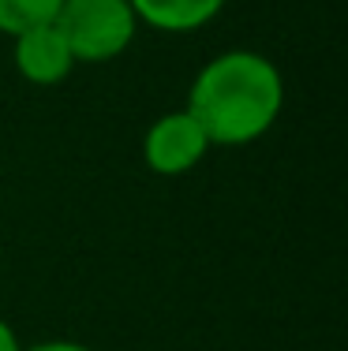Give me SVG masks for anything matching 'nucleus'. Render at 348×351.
<instances>
[{
    "label": "nucleus",
    "mask_w": 348,
    "mask_h": 351,
    "mask_svg": "<svg viewBox=\"0 0 348 351\" xmlns=\"http://www.w3.org/2000/svg\"><path fill=\"white\" fill-rule=\"evenodd\" d=\"M285 79L277 64L251 49L221 53L195 75L187 112L206 131L210 146H247L277 123Z\"/></svg>",
    "instance_id": "1"
},
{
    "label": "nucleus",
    "mask_w": 348,
    "mask_h": 351,
    "mask_svg": "<svg viewBox=\"0 0 348 351\" xmlns=\"http://www.w3.org/2000/svg\"><path fill=\"white\" fill-rule=\"evenodd\" d=\"M56 30L68 41L76 64H109L128 53L139 19L128 0H64Z\"/></svg>",
    "instance_id": "2"
},
{
    "label": "nucleus",
    "mask_w": 348,
    "mask_h": 351,
    "mask_svg": "<svg viewBox=\"0 0 348 351\" xmlns=\"http://www.w3.org/2000/svg\"><path fill=\"white\" fill-rule=\"evenodd\" d=\"M206 154H210V138L187 108L157 116L143 138V157L157 176H184Z\"/></svg>",
    "instance_id": "3"
},
{
    "label": "nucleus",
    "mask_w": 348,
    "mask_h": 351,
    "mask_svg": "<svg viewBox=\"0 0 348 351\" xmlns=\"http://www.w3.org/2000/svg\"><path fill=\"white\" fill-rule=\"evenodd\" d=\"M15 71L23 75L34 86H56L64 82L76 68V56H71L68 41L56 30V23H41V27H30L23 34H15Z\"/></svg>",
    "instance_id": "4"
},
{
    "label": "nucleus",
    "mask_w": 348,
    "mask_h": 351,
    "mask_svg": "<svg viewBox=\"0 0 348 351\" xmlns=\"http://www.w3.org/2000/svg\"><path fill=\"white\" fill-rule=\"evenodd\" d=\"M128 4L143 27L165 30V34H192L218 19L225 0H128Z\"/></svg>",
    "instance_id": "5"
},
{
    "label": "nucleus",
    "mask_w": 348,
    "mask_h": 351,
    "mask_svg": "<svg viewBox=\"0 0 348 351\" xmlns=\"http://www.w3.org/2000/svg\"><path fill=\"white\" fill-rule=\"evenodd\" d=\"M64 0H0V34L15 38L30 27L53 23Z\"/></svg>",
    "instance_id": "6"
},
{
    "label": "nucleus",
    "mask_w": 348,
    "mask_h": 351,
    "mask_svg": "<svg viewBox=\"0 0 348 351\" xmlns=\"http://www.w3.org/2000/svg\"><path fill=\"white\" fill-rule=\"evenodd\" d=\"M23 351H94V348H86V344H76V340H45V344L23 348Z\"/></svg>",
    "instance_id": "7"
},
{
    "label": "nucleus",
    "mask_w": 348,
    "mask_h": 351,
    "mask_svg": "<svg viewBox=\"0 0 348 351\" xmlns=\"http://www.w3.org/2000/svg\"><path fill=\"white\" fill-rule=\"evenodd\" d=\"M0 351H23V344H19V337H15V329L0 317Z\"/></svg>",
    "instance_id": "8"
}]
</instances>
